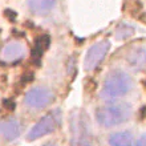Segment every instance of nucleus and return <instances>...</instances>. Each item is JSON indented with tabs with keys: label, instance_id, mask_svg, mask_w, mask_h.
Returning a JSON list of instances; mask_svg holds the SVG:
<instances>
[{
	"label": "nucleus",
	"instance_id": "nucleus-1",
	"mask_svg": "<svg viewBox=\"0 0 146 146\" xmlns=\"http://www.w3.org/2000/svg\"><path fill=\"white\" fill-rule=\"evenodd\" d=\"M70 146H94L90 122L85 110L76 109L69 115Z\"/></svg>",
	"mask_w": 146,
	"mask_h": 146
},
{
	"label": "nucleus",
	"instance_id": "nucleus-15",
	"mask_svg": "<svg viewBox=\"0 0 146 146\" xmlns=\"http://www.w3.org/2000/svg\"><path fill=\"white\" fill-rule=\"evenodd\" d=\"M42 146H56L54 143H52V142H49V143H45V145H42Z\"/></svg>",
	"mask_w": 146,
	"mask_h": 146
},
{
	"label": "nucleus",
	"instance_id": "nucleus-6",
	"mask_svg": "<svg viewBox=\"0 0 146 146\" xmlns=\"http://www.w3.org/2000/svg\"><path fill=\"white\" fill-rule=\"evenodd\" d=\"M109 49H110V42L108 40L104 41L96 42L94 45H92L86 52V56L84 58V68L85 70H90L96 69L97 66L100 65L102 60L105 58V56L108 54Z\"/></svg>",
	"mask_w": 146,
	"mask_h": 146
},
{
	"label": "nucleus",
	"instance_id": "nucleus-8",
	"mask_svg": "<svg viewBox=\"0 0 146 146\" xmlns=\"http://www.w3.org/2000/svg\"><path fill=\"white\" fill-rule=\"evenodd\" d=\"M25 53H27V48H25V45L23 42L13 41L4 46L1 56H3V60L12 62V61H17V60L24 58Z\"/></svg>",
	"mask_w": 146,
	"mask_h": 146
},
{
	"label": "nucleus",
	"instance_id": "nucleus-14",
	"mask_svg": "<svg viewBox=\"0 0 146 146\" xmlns=\"http://www.w3.org/2000/svg\"><path fill=\"white\" fill-rule=\"evenodd\" d=\"M135 146H146V134H142L141 137L138 138Z\"/></svg>",
	"mask_w": 146,
	"mask_h": 146
},
{
	"label": "nucleus",
	"instance_id": "nucleus-11",
	"mask_svg": "<svg viewBox=\"0 0 146 146\" xmlns=\"http://www.w3.org/2000/svg\"><path fill=\"white\" fill-rule=\"evenodd\" d=\"M110 146H134L133 135L129 131H117L109 137Z\"/></svg>",
	"mask_w": 146,
	"mask_h": 146
},
{
	"label": "nucleus",
	"instance_id": "nucleus-9",
	"mask_svg": "<svg viewBox=\"0 0 146 146\" xmlns=\"http://www.w3.org/2000/svg\"><path fill=\"white\" fill-rule=\"evenodd\" d=\"M126 61L133 69H142L146 65V49L142 46L130 49L126 54Z\"/></svg>",
	"mask_w": 146,
	"mask_h": 146
},
{
	"label": "nucleus",
	"instance_id": "nucleus-2",
	"mask_svg": "<svg viewBox=\"0 0 146 146\" xmlns=\"http://www.w3.org/2000/svg\"><path fill=\"white\" fill-rule=\"evenodd\" d=\"M131 86H133V80L129 73L119 69L111 70L106 74L104 80L101 97H104L106 100L119 98L130 92Z\"/></svg>",
	"mask_w": 146,
	"mask_h": 146
},
{
	"label": "nucleus",
	"instance_id": "nucleus-5",
	"mask_svg": "<svg viewBox=\"0 0 146 146\" xmlns=\"http://www.w3.org/2000/svg\"><path fill=\"white\" fill-rule=\"evenodd\" d=\"M53 94L48 88L45 86H35L31 90H28L24 102L28 108L32 109H44L52 102Z\"/></svg>",
	"mask_w": 146,
	"mask_h": 146
},
{
	"label": "nucleus",
	"instance_id": "nucleus-4",
	"mask_svg": "<svg viewBox=\"0 0 146 146\" xmlns=\"http://www.w3.org/2000/svg\"><path fill=\"white\" fill-rule=\"evenodd\" d=\"M61 123V113L58 109L53 111H49L48 114L38 119L35 123V126L31 129V131L28 133L27 139L28 141H36V139L41 138L46 134L53 133Z\"/></svg>",
	"mask_w": 146,
	"mask_h": 146
},
{
	"label": "nucleus",
	"instance_id": "nucleus-3",
	"mask_svg": "<svg viewBox=\"0 0 146 146\" xmlns=\"http://www.w3.org/2000/svg\"><path fill=\"white\" fill-rule=\"evenodd\" d=\"M131 113L133 110L129 104H109L97 109L96 118L101 126L111 127L127 121Z\"/></svg>",
	"mask_w": 146,
	"mask_h": 146
},
{
	"label": "nucleus",
	"instance_id": "nucleus-13",
	"mask_svg": "<svg viewBox=\"0 0 146 146\" xmlns=\"http://www.w3.org/2000/svg\"><path fill=\"white\" fill-rule=\"evenodd\" d=\"M134 33V28L131 25H127V24H121L117 29H115V37L118 40H125V38L130 37Z\"/></svg>",
	"mask_w": 146,
	"mask_h": 146
},
{
	"label": "nucleus",
	"instance_id": "nucleus-7",
	"mask_svg": "<svg viewBox=\"0 0 146 146\" xmlns=\"http://www.w3.org/2000/svg\"><path fill=\"white\" fill-rule=\"evenodd\" d=\"M21 130H23V126H21L20 121L13 118V117L5 118L0 122V134L8 141L17 138L20 133H21Z\"/></svg>",
	"mask_w": 146,
	"mask_h": 146
},
{
	"label": "nucleus",
	"instance_id": "nucleus-12",
	"mask_svg": "<svg viewBox=\"0 0 146 146\" xmlns=\"http://www.w3.org/2000/svg\"><path fill=\"white\" fill-rule=\"evenodd\" d=\"M48 46H49V36H40V37H37V40L35 42V46L32 49V57H33L35 61H37L38 58H41L44 50Z\"/></svg>",
	"mask_w": 146,
	"mask_h": 146
},
{
	"label": "nucleus",
	"instance_id": "nucleus-10",
	"mask_svg": "<svg viewBox=\"0 0 146 146\" xmlns=\"http://www.w3.org/2000/svg\"><path fill=\"white\" fill-rule=\"evenodd\" d=\"M56 1L57 0H28V8L36 15H44L53 9Z\"/></svg>",
	"mask_w": 146,
	"mask_h": 146
}]
</instances>
